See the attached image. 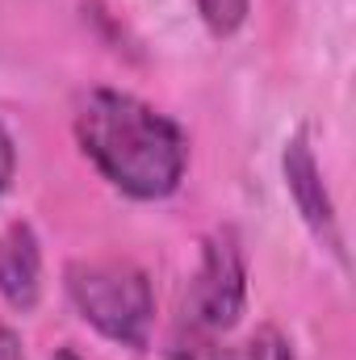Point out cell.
Here are the masks:
<instances>
[{
  "mask_svg": "<svg viewBox=\"0 0 356 360\" xmlns=\"http://www.w3.org/2000/svg\"><path fill=\"white\" fill-rule=\"evenodd\" d=\"M252 13V0H197V17L214 38H235Z\"/></svg>",
  "mask_w": 356,
  "mask_h": 360,
  "instance_id": "cell-7",
  "label": "cell"
},
{
  "mask_svg": "<svg viewBox=\"0 0 356 360\" xmlns=\"http://www.w3.org/2000/svg\"><path fill=\"white\" fill-rule=\"evenodd\" d=\"M0 297L17 314H34L42 302V243L30 222L0 231Z\"/></svg>",
  "mask_w": 356,
  "mask_h": 360,
  "instance_id": "cell-5",
  "label": "cell"
},
{
  "mask_svg": "<svg viewBox=\"0 0 356 360\" xmlns=\"http://www.w3.org/2000/svg\"><path fill=\"white\" fill-rule=\"evenodd\" d=\"M248 306V252L235 226H214L201 239L197 269L180 297L177 331L168 344L172 360H214Z\"/></svg>",
  "mask_w": 356,
  "mask_h": 360,
  "instance_id": "cell-2",
  "label": "cell"
},
{
  "mask_svg": "<svg viewBox=\"0 0 356 360\" xmlns=\"http://www.w3.org/2000/svg\"><path fill=\"white\" fill-rule=\"evenodd\" d=\"M0 360H25V344L8 323H0Z\"/></svg>",
  "mask_w": 356,
  "mask_h": 360,
  "instance_id": "cell-9",
  "label": "cell"
},
{
  "mask_svg": "<svg viewBox=\"0 0 356 360\" xmlns=\"http://www.w3.org/2000/svg\"><path fill=\"white\" fill-rule=\"evenodd\" d=\"M55 360H84V356H80L76 348H59V352H55Z\"/></svg>",
  "mask_w": 356,
  "mask_h": 360,
  "instance_id": "cell-10",
  "label": "cell"
},
{
  "mask_svg": "<svg viewBox=\"0 0 356 360\" xmlns=\"http://www.w3.org/2000/svg\"><path fill=\"white\" fill-rule=\"evenodd\" d=\"M281 176H285V193L298 210V218L306 222V231L314 235V243L323 252H331L340 264H344V231H340V214H336V201L323 184V168L314 160V147L306 139V130H293L285 139V151H281Z\"/></svg>",
  "mask_w": 356,
  "mask_h": 360,
  "instance_id": "cell-4",
  "label": "cell"
},
{
  "mask_svg": "<svg viewBox=\"0 0 356 360\" xmlns=\"http://www.w3.org/2000/svg\"><path fill=\"white\" fill-rule=\"evenodd\" d=\"M214 360H298V356H293V344L276 327H256L243 344L214 352Z\"/></svg>",
  "mask_w": 356,
  "mask_h": 360,
  "instance_id": "cell-6",
  "label": "cell"
},
{
  "mask_svg": "<svg viewBox=\"0 0 356 360\" xmlns=\"http://www.w3.org/2000/svg\"><path fill=\"white\" fill-rule=\"evenodd\" d=\"M13 176H17V143H13V134L0 126V193L13 184Z\"/></svg>",
  "mask_w": 356,
  "mask_h": 360,
  "instance_id": "cell-8",
  "label": "cell"
},
{
  "mask_svg": "<svg viewBox=\"0 0 356 360\" xmlns=\"http://www.w3.org/2000/svg\"><path fill=\"white\" fill-rule=\"evenodd\" d=\"M68 297L76 314L96 335H105L117 348L147 352L155 335V289L151 276L134 260L122 256H89L72 260L63 272Z\"/></svg>",
  "mask_w": 356,
  "mask_h": 360,
  "instance_id": "cell-3",
  "label": "cell"
},
{
  "mask_svg": "<svg viewBox=\"0 0 356 360\" xmlns=\"http://www.w3.org/2000/svg\"><path fill=\"white\" fill-rule=\"evenodd\" d=\"M92 168L134 201H164L189 172V139L168 113L122 89H92L72 117Z\"/></svg>",
  "mask_w": 356,
  "mask_h": 360,
  "instance_id": "cell-1",
  "label": "cell"
}]
</instances>
